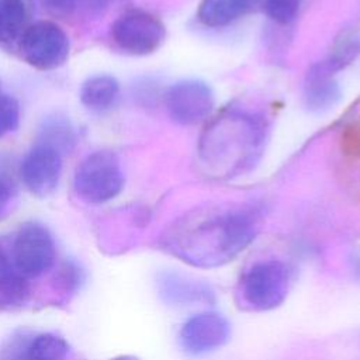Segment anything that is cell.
Segmentation results:
<instances>
[{
  "mask_svg": "<svg viewBox=\"0 0 360 360\" xmlns=\"http://www.w3.org/2000/svg\"><path fill=\"white\" fill-rule=\"evenodd\" d=\"M257 233V215L249 207L198 208L177 219L163 235L165 249L195 267L233 260Z\"/></svg>",
  "mask_w": 360,
  "mask_h": 360,
  "instance_id": "obj_1",
  "label": "cell"
},
{
  "mask_svg": "<svg viewBox=\"0 0 360 360\" xmlns=\"http://www.w3.org/2000/svg\"><path fill=\"white\" fill-rule=\"evenodd\" d=\"M263 141L264 125L256 115L238 111L222 114L201 135L200 160L218 176H232L255 163Z\"/></svg>",
  "mask_w": 360,
  "mask_h": 360,
  "instance_id": "obj_2",
  "label": "cell"
},
{
  "mask_svg": "<svg viewBox=\"0 0 360 360\" xmlns=\"http://www.w3.org/2000/svg\"><path fill=\"white\" fill-rule=\"evenodd\" d=\"M290 273L278 260L257 262L239 278L236 295L239 304L249 311H270L280 307L287 298Z\"/></svg>",
  "mask_w": 360,
  "mask_h": 360,
  "instance_id": "obj_3",
  "label": "cell"
},
{
  "mask_svg": "<svg viewBox=\"0 0 360 360\" xmlns=\"http://www.w3.org/2000/svg\"><path fill=\"white\" fill-rule=\"evenodd\" d=\"M124 173L118 158L110 150L87 155L76 167L73 188L77 197L89 204H104L124 188Z\"/></svg>",
  "mask_w": 360,
  "mask_h": 360,
  "instance_id": "obj_4",
  "label": "cell"
},
{
  "mask_svg": "<svg viewBox=\"0 0 360 360\" xmlns=\"http://www.w3.org/2000/svg\"><path fill=\"white\" fill-rule=\"evenodd\" d=\"M69 37L53 21L30 24L18 41L21 59L37 70H55L69 58Z\"/></svg>",
  "mask_w": 360,
  "mask_h": 360,
  "instance_id": "obj_5",
  "label": "cell"
},
{
  "mask_svg": "<svg viewBox=\"0 0 360 360\" xmlns=\"http://www.w3.org/2000/svg\"><path fill=\"white\" fill-rule=\"evenodd\" d=\"M11 259L24 277H38L53 267L56 245L49 229L35 221L24 222L13 240Z\"/></svg>",
  "mask_w": 360,
  "mask_h": 360,
  "instance_id": "obj_6",
  "label": "cell"
},
{
  "mask_svg": "<svg viewBox=\"0 0 360 360\" xmlns=\"http://www.w3.org/2000/svg\"><path fill=\"white\" fill-rule=\"evenodd\" d=\"M111 38L121 51L143 56L155 52L162 45L165 25L149 13L132 10L124 13L112 22Z\"/></svg>",
  "mask_w": 360,
  "mask_h": 360,
  "instance_id": "obj_7",
  "label": "cell"
},
{
  "mask_svg": "<svg viewBox=\"0 0 360 360\" xmlns=\"http://www.w3.org/2000/svg\"><path fill=\"white\" fill-rule=\"evenodd\" d=\"M214 101L211 87L197 79H186L172 84L165 97L170 118L181 125H195L208 118Z\"/></svg>",
  "mask_w": 360,
  "mask_h": 360,
  "instance_id": "obj_8",
  "label": "cell"
},
{
  "mask_svg": "<svg viewBox=\"0 0 360 360\" xmlns=\"http://www.w3.org/2000/svg\"><path fill=\"white\" fill-rule=\"evenodd\" d=\"M25 188L38 198L56 190L62 174V155L51 146L37 143L22 159L20 169Z\"/></svg>",
  "mask_w": 360,
  "mask_h": 360,
  "instance_id": "obj_9",
  "label": "cell"
},
{
  "mask_svg": "<svg viewBox=\"0 0 360 360\" xmlns=\"http://www.w3.org/2000/svg\"><path fill=\"white\" fill-rule=\"evenodd\" d=\"M231 336L229 322L217 312H200L188 318L179 333L181 347L200 356L222 347Z\"/></svg>",
  "mask_w": 360,
  "mask_h": 360,
  "instance_id": "obj_10",
  "label": "cell"
},
{
  "mask_svg": "<svg viewBox=\"0 0 360 360\" xmlns=\"http://www.w3.org/2000/svg\"><path fill=\"white\" fill-rule=\"evenodd\" d=\"M333 72L325 60L314 63L304 82L305 105L312 111L332 108L340 100V87Z\"/></svg>",
  "mask_w": 360,
  "mask_h": 360,
  "instance_id": "obj_11",
  "label": "cell"
},
{
  "mask_svg": "<svg viewBox=\"0 0 360 360\" xmlns=\"http://www.w3.org/2000/svg\"><path fill=\"white\" fill-rule=\"evenodd\" d=\"M31 297V285L15 269L11 252L0 242V311L21 308Z\"/></svg>",
  "mask_w": 360,
  "mask_h": 360,
  "instance_id": "obj_12",
  "label": "cell"
},
{
  "mask_svg": "<svg viewBox=\"0 0 360 360\" xmlns=\"http://www.w3.org/2000/svg\"><path fill=\"white\" fill-rule=\"evenodd\" d=\"M158 290L162 300L170 304H188L210 300L211 294L204 284L176 273H162L158 277Z\"/></svg>",
  "mask_w": 360,
  "mask_h": 360,
  "instance_id": "obj_13",
  "label": "cell"
},
{
  "mask_svg": "<svg viewBox=\"0 0 360 360\" xmlns=\"http://www.w3.org/2000/svg\"><path fill=\"white\" fill-rule=\"evenodd\" d=\"M120 94V83L111 75H94L87 77L79 91L82 104L93 111L110 108Z\"/></svg>",
  "mask_w": 360,
  "mask_h": 360,
  "instance_id": "obj_14",
  "label": "cell"
},
{
  "mask_svg": "<svg viewBox=\"0 0 360 360\" xmlns=\"http://www.w3.org/2000/svg\"><path fill=\"white\" fill-rule=\"evenodd\" d=\"M250 7V0H201L198 20L207 27H224L242 17Z\"/></svg>",
  "mask_w": 360,
  "mask_h": 360,
  "instance_id": "obj_15",
  "label": "cell"
},
{
  "mask_svg": "<svg viewBox=\"0 0 360 360\" xmlns=\"http://www.w3.org/2000/svg\"><path fill=\"white\" fill-rule=\"evenodd\" d=\"M28 27L25 0H0V45L20 41Z\"/></svg>",
  "mask_w": 360,
  "mask_h": 360,
  "instance_id": "obj_16",
  "label": "cell"
},
{
  "mask_svg": "<svg viewBox=\"0 0 360 360\" xmlns=\"http://www.w3.org/2000/svg\"><path fill=\"white\" fill-rule=\"evenodd\" d=\"M69 345L56 333H38L28 336L21 360H68Z\"/></svg>",
  "mask_w": 360,
  "mask_h": 360,
  "instance_id": "obj_17",
  "label": "cell"
},
{
  "mask_svg": "<svg viewBox=\"0 0 360 360\" xmlns=\"http://www.w3.org/2000/svg\"><path fill=\"white\" fill-rule=\"evenodd\" d=\"M42 145L51 146L60 155L69 153L76 143L75 128L66 117L55 114L44 121L39 131V142Z\"/></svg>",
  "mask_w": 360,
  "mask_h": 360,
  "instance_id": "obj_18",
  "label": "cell"
},
{
  "mask_svg": "<svg viewBox=\"0 0 360 360\" xmlns=\"http://www.w3.org/2000/svg\"><path fill=\"white\" fill-rule=\"evenodd\" d=\"M360 55V38L354 32H342L332 46L329 56L325 59L333 72L346 68Z\"/></svg>",
  "mask_w": 360,
  "mask_h": 360,
  "instance_id": "obj_19",
  "label": "cell"
},
{
  "mask_svg": "<svg viewBox=\"0 0 360 360\" xmlns=\"http://www.w3.org/2000/svg\"><path fill=\"white\" fill-rule=\"evenodd\" d=\"M20 124V104L6 93H0V138L15 131Z\"/></svg>",
  "mask_w": 360,
  "mask_h": 360,
  "instance_id": "obj_20",
  "label": "cell"
},
{
  "mask_svg": "<svg viewBox=\"0 0 360 360\" xmlns=\"http://www.w3.org/2000/svg\"><path fill=\"white\" fill-rule=\"evenodd\" d=\"M301 0H264L267 15L277 24L291 22L300 10Z\"/></svg>",
  "mask_w": 360,
  "mask_h": 360,
  "instance_id": "obj_21",
  "label": "cell"
},
{
  "mask_svg": "<svg viewBox=\"0 0 360 360\" xmlns=\"http://www.w3.org/2000/svg\"><path fill=\"white\" fill-rule=\"evenodd\" d=\"M83 281L84 273L73 262H65L56 273V283L63 292H75L77 288H80Z\"/></svg>",
  "mask_w": 360,
  "mask_h": 360,
  "instance_id": "obj_22",
  "label": "cell"
},
{
  "mask_svg": "<svg viewBox=\"0 0 360 360\" xmlns=\"http://www.w3.org/2000/svg\"><path fill=\"white\" fill-rule=\"evenodd\" d=\"M340 146L345 155H360V124H353L345 128L340 138Z\"/></svg>",
  "mask_w": 360,
  "mask_h": 360,
  "instance_id": "obj_23",
  "label": "cell"
},
{
  "mask_svg": "<svg viewBox=\"0 0 360 360\" xmlns=\"http://www.w3.org/2000/svg\"><path fill=\"white\" fill-rule=\"evenodd\" d=\"M42 8L55 18H66L73 14L77 0H38Z\"/></svg>",
  "mask_w": 360,
  "mask_h": 360,
  "instance_id": "obj_24",
  "label": "cell"
},
{
  "mask_svg": "<svg viewBox=\"0 0 360 360\" xmlns=\"http://www.w3.org/2000/svg\"><path fill=\"white\" fill-rule=\"evenodd\" d=\"M13 200V191L7 181L0 179V219L7 214Z\"/></svg>",
  "mask_w": 360,
  "mask_h": 360,
  "instance_id": "obj_25",
  "label": "cell"
},
{
  "mask_svg": "<svg viewBox=\"0 0 360 360\" xmlns=\"http://www.w3.org/2000/svg\"><path fill=\"white\" fill-rule=\"evenodd\" d=\"M108 4V0H77V6H80L89 15L101 14Z\"/></svg>",
  "mask_w": 360,
  "mask_h": 360,
  "instance_id": "obj_26",
  "label": "cell"
},
{
  "mask_svg": "<svg viewBox=\"0 0 360 360\" xmlns=\"http://www.w3.org/2000/svg\"><path fill=\"white\" fill-rule=\"evenodd\" d=\"M110 360H139L134 356H118V357H114V359H110Z\"/></svg>",
  "mask_w": 360,
  "mask_h": 360,
  "instance_id": "obj_27",
  "label": "cell"
},
{
  "mask_svg": "<svg viewBox=\"0 0 360 360\" xmlns=\"http://www.w3.org/2000/svg\"><path fill=\"white\" fill-rule=\"evenodd\" d=\"M0 93H3V91H1V83H0Z\"/></svg>",
  "mask_w": 360,
  "mask_h": 360,
  "instance_id": "obj_28",
  "label": "cell"
}]
</instances>
